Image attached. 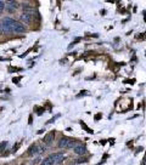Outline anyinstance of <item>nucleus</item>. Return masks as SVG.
I'll return each instance as SVG.
<instances>
[{"mask_svg":"<svg viewBox=\"0 0 146 165\" xmlns=\"http://www.w3.org/2000/svg\"><path fill=\"white\" fill-rule=\"evenodd\" d=\"M82 126H83V128H84L86 131H89V133H92V130H90V129H88V128H86V125H85L84 123H82Z\"/></svg>","mask_w":146,"mask_h":165,"instance_id":"nucleus-13","label":"nucleus"},{"mask_svg":"<svg viewBox=\"0 0 146 165\" xmlns=\"http://www.w3.org/2000/svg\"><path fill=\"white\" fill-rule=\"evenodd\" d=\"M142 165H146V157H145V159H144V163H142Z\"/></svg>","mask_w":146,"mask_h":165,"instance_id":"nucleus-16","label":"nucleus"},{"mask_svg":"<svg viewBox=\"0 0 146 165\" xmlns=\"http://www.w3.org/2000/svg\"><path fill=\"white\" fill-rule=\"evenodd\" d=\"M51 158L54 160V164H61L66 159L63 153H54V154H51Z\"/></svg>","mask_w":146,"mask_h":165,"instance_id":"nucleus-4","label":"nucleus"},{"mask_svg":"<svg viewBox=\"0 0 146 165\" xmlns=\"http://www.w3.org/2000/svg\"><path fill=\"white\" fill-rule=\"evenodd\" d=\"M73 151H74L76 154H78V156H83L84 153H85V151H86V147H85V145L79 143V145H77V146L73 147Z\"/></svg>","mask_w":146,"mask_h":165,"instance_id":"nucleus-5","label":"nucleus"},{"mask_svg":"<svg viewBox=\"0 0 146 165\" xmlns=\"http://www.w3.org/2000/svg\"><path fill=\"white\" fill-rule=\"evenodd\" d=\"M46 151V147L44 146V145H41V146H38V154H43L44 152Z\"/></svg>","mask_w":146,"mask_h":165,"instance_id":"nucleus-10","label":"nucleus"},{"mask_svg":"<svg viewBox=\"0 0 146 165\" xmlns=\"http://www.w3.org/2000/svg\"><path fill=\"white\" fill-rule=\"evenodd\" d=\"M27 154H28V157H34L36 154H38V146L36 143L31 145L28 151H27Z\"/></svg>","mask_w":146,"mask_h":165,"instance_id":"nucleus-7","label":"nucleus"},{"mask_svg":"<svg viewBox=\"0 0 146 165\" xmlns=\"http://www.w3.org/2000/svg\"><path fill=\"white\" fill-rule=\"evenodd\" d=\"M4 9H5V4H4L3 0H0V11H3Z\"/></svg>","mask_w":146,"mask_h":165,"instance_id":"nucleus-12","label":"nucleus"},{"mask_svg":"<svg viewBox=\"0 0 146 165\" xmlns=\"http://www.w3.org/2000/svg\"><path fill=\"white\" fill-rule=\"evenodd\" d=\"M0 33H4V27L1 23H0Z\"/></svg>","mask_w":146,"mask_h":165,"instance_id":"nucleus-14","label":"nucleus"},{"mask_svg":"<svg viewBox=\"0 0 146 165\" xmlns=\"http://www.w3.org/2000/svg\"><path fill=\"white\" fill-rule=\"evenodd\" d=\"M5 1H7V3H12V1H15V0H5Z\"/></svg>","mask_w":146,"mask_h":165,"instance_id":"nucleus-15","label":"nucleus"},{"mask_svg":"<svg viewBox=\"0 0 146 165\" xmlns=\"http://www.w3.org/2000/svg\"><path fill=\"white\" fill-rule=\"evenodd\" d=\"M22 9H23V12H27V14H31V15L34 12V11H33V7H31V6L27 5V4H26V5H25V4L22 5Z\"/></svg>","mask_w":146,"mask_h":165,"instance_id":"nucleus-9","label":"nucleus"},{"mask_svg":"<svg viewBox=\"0 0 146 165\" xmlns=\"http://www.w3.org/2000/svg\"><path fill=\"white\" fill-rule=\"evenodd\" d=\"M0 14H1V11H0Z\"/></svg>","mask_w":146,"mask_h":165,"instance_id":"nucleus-17","label":"nucleus"},{"mask_svg":"<svg viewBox=\"0 0 146 165\" xmlns=\"http://www.w3.org/2000/svg\"><path fill=\"white\" fill-rule=\"evenodd\" d=\"M59 147L60 148H73L74 147V141L70 137H62L59 141Z\"/></svg>","mask_w":146,"mask_h":165,"instance_id":"nucleus-2","label":"nucleus"},{"mask_svg":"<svg viewBox=\"0 0 146 165\" xmlns=\"http://www.w3.org/2000/svg\"><path fill=\"white\" fill-rule=\"evenodd\" d=\"M54 140H55V133H54V131H50V133L45 137H44L43 143L45 146H51L54 143Z\"/></svg>","mask_w":146,"mask_h":165,"instance_id":"nucleus-3","label":"nucleus"},{"mask_svg":"<svg viewBox=\"0 0 146 165\" xmlns=\"http://www.w3.org/2000/svg\"><path fill=\"white\" fill-rule=\"evenodd\" d=\"M1 24L4 27V33H25L26 32V26L22 24L21 22L15 21L14 18L5 17L1 22Z\"/></svg>","mask_w":146,"mask_h":165,"instance_id":"nucleus-1","label":"nucleus"},{"mask_svg":"<svg viewBox=\"0 0 146 165\" xmlns=\"http://www.w3.org/2000/svg\"><path fill=\"white\" fill-rule=\"evenodd\" d=\"M20 19L22 21V22H25L26 24H31L32 22H33V17H32V15L31 14H27V12H23L21 16H20Z\"/></svg>","mask_w":146,"mask_h":165,"instance_id":"nucleus-6","label":"nucleus"},{"mask_svg":"<svg viewBox=\"0 0 146 165\" xmlns=\"http://www.w3.org/2000/svg\"><path fill=\"white\" fill-rule=\"evenodd\" d=\"M6 146H7V142L6 141H4V142H1V143H0V153H1L6 148Z\"/></svg>","mask_w":146,"mask_h":165,"instance_id":"nucleus-11","label":"nucleus"},{"mask_svg":"<svg viewBox=\"0 0 146 165\" xmlns=\"http://www.w3.org/2000/svg\"><path fill=\"white\" fill-rule=\"evenodd\" d=\"M40 165H54V160H52V158H51V156H49L48 158H45L43 161H41V164Z\"/></svg>","mask_w":146,"mask_h":165,"instance_id":"nucleus-8","label":"nucleus"}]
</instances>
